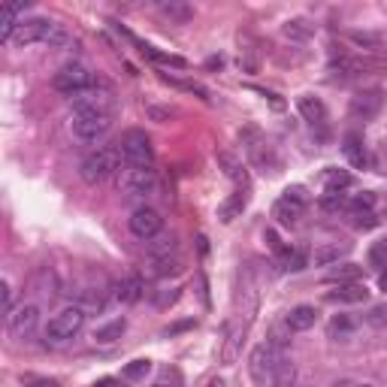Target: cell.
<instances>
[{"mask_svg":"<svg viewBox=\"0 0 387 387\" xmlns=\"http://www.w3.org/2000/svg\"><path fill=\"white\" fill-rule=\"evenodd\" d=\"M119 170H124L119 149H94L91 154H85V158L79 161V176H82L85 185L106 182V179H112Z\"/></svg>","mask_w":387,"mask_h":387,"instance_id":"obj_1","label":"cell"},{"mask_svg":"<svg viewBox=\"0 0 387 387\" xmlns=\"http://www.w3.org/2000/svg\"><path fill=\"white\" fill-rule=\"evenodd\" d=\"M85 318H88V312H85L82 306H67V308H61V312L46 324V339H49L51 345L70 342L73 336H79V333H82Z\"/></svg>","mask_w":387,"mask_h":387,"instance_id":"obj_2","label":"cell"},{"mask_svg":"<svg viewBox=\"0 0 387 387\" xmlns=\"http://www.w3.org/2000/svg\"><path fill=\"white\" fill-rule=\"evenodd\" d=\"M119 154H121V164L131 166V170H151L154 149L146 131H127L119 143Z\"/></svg>","mask_w":387,"mask_h":387,"instance_id":"obj_3","label":"cell"},{"mask_svg":"<svg viewBox=\"0 0 387 387\" xmlns=\"http://www.w3.org/2000/svg\"><path fill=\"white\" fill-rule=\"evenodd\" d=\"M109 131H112V112H76L70 119V134L85 146L100 143Z\"/></svg>","mask_w":387,"mask_h":387,"instance_id":"obj_4","label":"cell"},{"mask_svg":"<svg viewBox=\"0 0 387 387\" xmlns=\"http://www.w3.org/2000/svg\"><path fill=\"white\" fill-rule=\"evenodd\" d=\"M158 191V173L154 170H131L124 166L119 176V194L124 200H146Z\"/></svg>","mask_w":387,"mask_h":387,"instance_id":"obj_5","label":"cell"},{"mask_svg":"<svg viewBox=\"0 0 387 387\" xmlns=\"http://www.w3.org/2000/svg\"><path fill=\"white\" fill-rule=\"evenodd\" d=\"M306 206H308L306 188H303V185H291V188H285V194H281V197L276 200V206H273V218H276L278 224L291 227V224H296V221L303 218Z\"/></svg>","mask_w":387,"mask_h":387,"instance_id":"obj_6","label":"cell"},{"mask_svg":"<svg viewBox=\"0 0 387 387\" xmlns=\"http://www.w3.org/2000/svg\"><path fill=\"white\" fill-rule=\"evenodd\" d=\"M94 79H91V73H88V67H82V64H64V67L51 76V88L61 94H82L85 88H91Z\"/></svg>","mask_w":387,"mask_h":387,"instance_id":"obj_7","label":"cell"},{"mask_svg":"<svg viewBox=\"0 0 387 387\" xmlns=\"http://www.w3.org/2000/svg\"><path fill=\"white\" fill-rule=\"evenodd\" d=\"M36 327H40V306H34V303H21L16 306L12 312L6 315V330H9V336L12 339H31Z\"/></svg>","mask_w":387,"mask_h":387,"instance_id":"obj_8","label":"cell"},{"mask_svg":"<svg viewBox=\"0 0 387 387\" xmlns=\"http://www.w3.org/2000/svg\"><path fill=\"white\" fill-rule=\"evenodd\" d=\"M281 357H285V351H278L276 345H257L251 357H248V372H251V378L257 384H269L273 381V372L276 366L281 363Z\"/></svg>","mask_w":387,"mask_h":387,"instance_id":"obj_9","label":"cell"},{"mask_svg":"<svg viewBox=\"0 0 387 387\" xmlns=\"http://www.w3.org/2000/svg\"><path fill=\"white\" fill-rule=\"evenodd\" d=\"M70 106H73V115L76 112H109L112 109V91L106 85L94 82L91 88H85L82 94H73Z\"/></svg>","mask_w":387,"mask_h":387,"instance_id":"obj_10","label":"cell"},{"mask_svg":"<svg viewBox=\"0 0 387 387\" xmlns=\"http://www.w3.org/2000/svg\"><path fill=\"white\" fill-rule=\"evenodd\" d=\"M384 64L376 61V58H339V61H333L330 64V73H333V79H339V82H351V79H360V76H366L372 70H381Z\"/></svg>","mask_w":387,"mask_h":387,"instance_id":"obj_11","label":"cell"},{"mask_svg":"<svg viewBox=\"0 0 387 387\" xmlns=\"http://www.w3.org/2000/svg\"><path fill=\"white\" fill-rule=\"evenodd\" d=\"M58 24L55 21H49V19H40V16H34V19H24L19 24V31L16 36H12V43L16 46H34V43H49L51 40V34H55Z\"/></svg>","mask_w":387,"mask_h":387,"instance_id":"obj_12","label":"cell"},{"mask_svg":"<svg viewBox=\"0 0 387 387\" xmlns=\"http://www.w3.org/2000/svg\"><path fill=\"white\" fill-rule=\"evenodd\" d=\"M384 106V91L381 88H369V91H360L351 97V106H348V112H351V119L354 121H372L376 115L381 112Z\"/></svg>","mask_w":387,"mask_h":387,"instance_id":"obj_13","label":"cell"},{"mask_svg":"<svg viewBox=\"0 0 387 387\" xmlns=\"http://www.w3.org/2000/svg\"><path fill=\"white\" fill-rule=\"evenodd\" d=\"M131 233L136 236V239H154L164 230V218H161V212L158 209H149V206H139V209H134V215H131Z\"/></svg>","mask_w":387,"mask_h":387,"instance_id":"obj_14","label":"cell"},{"mask_svg":"<svg viewBox=\"0 0 387 387\" xmlns=\"http://www.w3.org/2000/svg\"><path fill=\"white\" fill-rule=\"evenodd\" d=\"M143 293H146V281L139 278V276H124L121 281H115V288H112V296L119 303H139L143 300Z\"/></svg>","mask_w":387,"mask_h":387,"instance_id":"obj_15","label":"cell"},{"mask_svg":"<svg viewBox=\"0 0 387 387\" xmlns=\"http://www.w3.org/2000/svg\"><path fill=\"white\" fill-rule=\"evenodd\" d=\"M24 4H6L4 9H0V40L4 43H12V36H16V31H19V24L24 21L21 16H24Z\"/></svg>","mask_w":387,"mask_h":387,"instance_id":"obj_16","label":"cell"},{"mask_svg":"<svg viewBox=\"0 0 387 387\" xmlns=\"http://www.w3.org/2000/svg\"><path fill=\"white\" fill-rule=\"evenodd\" d=\"M285 324L291 333H306V330H312L318 324V308L315 306H293L288 318H285Z\"/></svg>","mask_w":387,"mask_h":387,"instance_id":"obj_17","label":"cell"},{"mask_svg":"<svg viewBox=\"0 0 387 387\" xmlns=\"http://www.w3.org/2000/svg\"><path fill=\"white\" fill-rule=\"evenodd\" d=\"M366 296H369V291H366V285H360V281H351V285H339L336 291H330L327 293V300L330 303H366Z\"/></svg>","mask_w":387,"mask_h":387,"instance_id":"obj_18","label":"cell"},{"mask_svg":"<svg viewBox=\"0 0 387 387\" xmlns=\"http://www.w3.org/2000/svg\"><path fill=\"white\" fill-rule=\"evenodd\" d=\"M342 143H345L342 151H345V158L351 161V166L363 170V166L369 164V154H366V146H363V139H360V134H345Z\"/></svg>","mask_w":387,"mask_h":387,"instance_id":"obj_19","label":"cell"},{"mask_svg":"<svg viewBox=\"0 0 387 387\" xmlns=\"http://www.w3.org/2000/svg\"><path fill=\"white\" fill-rule=\"evenodd\" d=\"M248 154H251L254 166H261L263 173H276V170H278V158H276V151L269 149L266 143H251V146H248Z\"/></svg>","mask_w":387,"mask_h":387,"instance_id":"obj_20","label":"cell"},{"mask_svg":"<svg viewBox=\"0 0 387 387\" xmlns=\"http://www.w3.org/2000/svg\"><path fill=\"white\" fill-rule=\"evenodd\" d=\"M149 261H161V257H176V236L170 233H158L154 239L146 242Z\"/></svg>","mask_w":387,"mask_h":387,"instance_id":"obj_21","label":"cell"},{"mask_svg":"<svg viewBox=\"0 0 387 387\" xmlns=\"http://www.w3.org/2000/svg\"><path fill=\"white\" fill-rule=\"evenodd\" d=\"M158 9H161V16H166L176 24H185V21L194 19V9H191V4H185V0H161Z\"/></svg>","mask_w":387,"mask_h":387,"instance_id":"obj_22","label":"cell"},{"mask_svg":"<svg viewBox=\"0 0 387 387\" xmlns=\"http://www.w3.org/2000/svg\"><path fill=\"white\" fill-rule=\"evenodd\" d=\"M296 106H300V115L306 121H312V124H321L327 119V109H324V103H321L318 97L312 94H303L300 100H296Z\"/></svg>","mask_w":387,"mask_h":387,"instance_id":"obj_23","label":"cell"},{"mask_svg":"<svg viewBox=\"0 0 387 387\" xmlns=\"http://www.w3.org/2000/svg\"><path fill=\"white\" fill-rule=\"evenodd\" d=\"M218 164L224 166V173H227V179H233L236 185H242V188H248V170L242 166V161L239 158H233V154H227V151H221L218 154Z\"/></svg>","mask_w":387,"mask_h":387,"instance_id":"obj_24","label":"cell"},{"mask_svg":"<svg viewBox=\"0 0 387 387\" xmlns=\"http://www.w3.org/2000/svg\"><path fill=\"white\" fill-rule=\"evenodd\" d=\"M124 330H127V321L115 318V321H109V324H103V327L94 330V342L97 345H112V342H119L124 336Z\"/></svg>","mask_w":387,"mask_h":387,"instance_id":"obj_25","label":"cell"},{"mask_svg":"<svg viewBox=\"0 0 387 387\" xmlns=\"http://www.w3.org/2000/svg\"><path fill=\"white\" fill-rule=\"evenodd\" d=\"M242 342H245V327H230L227 330V342H224V351H221V360L230 366L236 363V357L242 351Z\"/></svg>","mask_w":387,"mask_h":387,"instance_id":"obj_26","label":"cell"},{"mask_svg":"<svg viewBox=\"0 0 387 387\" xmlns=\"http://www.w3.org/2000/svg\"><path fill=\"white\" fill-rule=\"evenodd\" d=\"M363 276V266L360 263H336L327 273V281H336V285H351V281H360Z\"/></svg>","mask_w":387,"mask_h":387,"instance_id":"obj_27","label":"cell"},{"mask_svg":"<svg viewBox=\"0 0 387 387\" xmlns=\"http://www.w3.org/2000/svg\"><path fill=\"white\" fill-rule=\"evenodd\" d=\"M281 34L288 36V40H296V43H306L308 36L315 34V24L306 21V19H288L285 24H281Z\"/></svg>","mask_w":387,"mask_h":387,"instance_id":"obj_28","label":"cell"},{"mask_svg":"<svg viewBox=\"0 0 387 387\" xmlns=\"http://www.w3.org/2000/svg\"><path fill=\"white\" fill-rule=\"evenodd\" d=\"M354 330H357V321L351 315H336L327 324V336L330 339H351Z\"/></svg>","mask_w":387,"mask_h":387,"instance_id":"obj_29","label":"cell"},{"mask_svg":"<svg viewBox=\"0 0 387 387\" xmlns=\"http://www.w3.org/2000/svg\"><path fill=\"white\" fill-rule=\"evenodd\" d=\"M293 384H296V366H293V360L285 354L281 357V363L276 366V372H273L269 387H293Z\"/></svg>","mask_w":387,"mask_h":387,"instance_id":"obj_30","label":"cell"},{"mask_svg":"<svg viewBox=\"0 0 387 387\" xmlns=\"http://www.w3.org/2000/svg\"><path fill=\"white\" fill-rule=\"evenodd\" d=\"M354 176L348 170H327L324 176V194H342L345 188H351Z\"/></svg>","mask_w":387,"mask_h":387,"instance_id":"obj_31","label":"cell"},{"mask_svg":"<svg viewBox=\"0 0 387 387\" xmlns=\"http://www.w3.org/2000/svg\"><path fill=\"white\" fill-rule=\"evenodd\" d=\"M348 40H351L357 49H363V51H381V46H384V36L372 34V31H351L348 34Z\"/></svg>","mask_w":387,"mask_h":387,"instance_id":"obj_32","label":"cell"},{"mask_svg":"<svg viewBox=\"0 0 387 387\" xmlns=\"http://www.w3.org/2000/svg\"><path fill=\"white\" fill-rule=\"evenodd\" d=\"M149 372H151V360L149 357H139V360H131V363L121 369V378L124 381H146Z\"/></svg>","mask_w":387,"mask_h":387,"instance_id":"obj_33","label":"cell"},{"mask_svg":"<svg viewBox=\"0 0 387 387\" xmlns=\"http://www.w3.org/2000/svg\"><path fill=\"white\" fill-rule=\"evenodd\" d=\"M278 263L285 273H300V269H306V254L296 251V248H281L278 251Z\"/></svg>","mask_w":387,"mask_h":387,"instance_id":"obj_34","label":"cell"},{"mask_svg":"<svg viewBox=\"0 0 387 387\" xmlns=\"http://www.w3.org/2000/svg\"><path fill=\"white\" fill-rule=\"evenodd\" d=\"M342 254H345L342 245H321V248H315L312 261H315V266H330V263H339Z\"/></svg>","mask_w":387,"mask_h":387,"instance_id":"obj_35","label":"cell"},{"mask_svg":"<svg viewBox=\"0 0 387 387\" xmlns=\"http://www.w3.org/2000/svg\"><path fill=\"white\" fill-rule=\"evenodd\" d=\"M242 209H245V194H233L230 200H224V203H221V209H218V215H221V221H224V224H230V221H233V218H236Z\"/></svg>","mask_w":387,"mask_h":387,"instance_id":"obj_36","label":"cell"},{"mask_svg":"<svg viewBox=\"0 0 387 387\" xmlns=\"http://www.w3.org/2000/svg\"><path fill=\"white\" fill-rule=\"evenodd\" d=\"M372 206H376V194L363 191V194H357L354 200H348V212H351V215H360V212H372Z\"/></svg>","mask_w":387,"mask_h":387,"instance_id":"obj_37","label":"cell"},{"mask_svg":"<svg viewBox=\"0 0 387 387\" xmlns=\"http://www.w3.org/2000/svg\"><path fill=\"white\" fill-rule=\"evenodd\" d=\"M182 263H179V257H161V261H151V273L154 276H176Z\"/></svg>","mask_w":387,"mask_h":387,"instance_id":"obj_38","label":"cell"},{"mask_svg":"<svg viewBox=\"0 0 387 387\" xmlns=\"http://www.w3.org/2000/svg\"><path fill=\"white\" fill-rule=\"evenodd\" d=\"M369 263L384 273V269H387V242H376V245H372V251H369Z\"/></svg>","mask_w":387,"mask_h":387,"instance_id":"obj_39","label":"cell"},{"mask_svg":"<svg viewBox=\"0 0 387 387\" xmlns=\"http://www.w3.org/2000/svg\"><path fill=\"white\" fill-rule=\"evenodd\" d=\"M321 206H324L327 212H336V209H342V206H348V197L345 194H324V197H321Z\"/></svg>","mask_w":387,"mask_h":387,"instance_id":"obj_40","label":"cell"},{"mask_svg":"<svg viewBox=\"0 0 387 387\" xmlns=\"http://www.w3.org/2000/svg\"><path fill=\"white\" fill-rule=\"evenodd\" d=\"M369 324L378 327V330L387 327V306H376V308H372V312H369Z\"/></svg>","mask_w":387,"mask_h":387,"instance_id":"obj_41","label":"cell"},{"mask_svg":"<svg viewBox=\"0 0 387 387\" xmlns=\"http://www.w3.org/2000/svg\"><path fill=\"white\" fill-rule=\"evenodd\" d=\"M0 300H4V315H9L12 308H16V306H12V285H9V281L0 285Z\"/></svg>","mask_w":387,"mask_h":387,"instance_id":"obj_42","label":"cell"},{"mask_svg":"<svg viewBox=\"0 0 387 387\" xmlns=\"http://www.w3.org/2000/svg\"><path fill=\"white\" fill-rule=\"evenodd\" d=\"M354 218H357L354 224H357L360 230H369V227H376V224H378V221H376V215H372V212H360V215H354Z\"/></svg>","mask_w":387,"mask_h":387,"instance_id":"obj_43","label":"cell"},{"mask_svg":"<svg viewBox=\"0 0 387 387\" xmlns=\"http://www.w3.org/2000/svg\"><path fill=\"white\" fill-rule=\"evenodd\" d=\"M28 387H58L55 381H49V378H34V376H28V378H21Z\"/></svg>","mask_w":387,"mask_h":387,"instance_id":"obj_44","label":"cell"},{"mask_svg":"<svg viewBox=\"0 0 387 387\" xmlns=\"http://www.w3.org/2000/svg\"><path fill=\"white\" fill-rule=\"evenodd\" d=\"M149 115H151L154 121H166V119H170L173 112H170V109H158V106H149Z\"/></svg>","mask_w":387,"mask_h":387,"instance_id":"obj_45","label":"cell"},{"mask_svg":"<svg viewBox=\"0 0 387 387\" xmlns=\"http://www.w3.org/2000/svg\"><path fill=\"white\" fill-rule=\"evenodd\" d=\"M378 288H381V291H384V293H387V269H384V273H381V276H378Z\"/></svg>","mask_w":387,"mask_h":387,"instance_id":"obj_46","label":"cell"},{"mask_svg":"<svg viewBox=\"0 0 387 387\" xmlns=\"http://www.w3.org/2000/svg\"><path fill=\"white\" fill-rule=\"evenodd\" d=\"M94 387H121V384L112 381V378H106V381H100V384H94Z\"/></svg>","mask_w":387,"mask_h":387,"instance_id":"obj_47","label":"cell"},{"mask_svg":"<svg viewBox=\"0 0 387 387\" xmlns=\"http://www.w3.org/2000/svg\"><path fill=\"white\" fill-rule=\"evenodd\" d=\"M209 387H227V384H224L221 378H212V381H209Z\"/></svg>","mask_w":387,"mask_h":387,"instance_id":"obj_48","label":"cell"},{"mask_svg":"<svg viewBox=\"0 0 387 387\" xmlns=\"http://www.w3.org/2000/svg\"><path fill=\"white\" fill-rule=\"evenodd\" d=\"M333 387H354V381H336Z\"/></svg>","mask_w":387,"mask_h":387,"instance_id":"obj_49","label":"cell"},{"mask_svg":"<svg viewBox=\"0 0 387 387\" xmlns=\"http://www.w3.org/2000/svg\"><path fill=\"white\" fill-rule=\"evenodd\" d=\"M354 387H376V384H369V381H354Z\"/></svg>","mask_w":387,"mask_h":387,"instance_id":"obj_50","label":"cell"},{"mask_svg":"<svg viewBox=\"0 0 387 387\" xmlns=\"http://www.w3.org/2000/svg\"><path fill=\"white\" fill-rule=\"evenodd\" d=\"M154 387H173V384H154Z\"/></svg>","mask_w":387,"mask_h":387,"instance_id":"obj_51","label":"cell"}]
</instances>
